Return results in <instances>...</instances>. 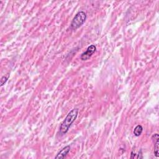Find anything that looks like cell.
Wrapping results in <instances>:
<instances>
[{
	"mask_svg": "<svg viewBox=\"0 0 159 159\" xmlns=\"http://www.w3.org/2000/svg\"><path fill=\"white\" fill-rule=\"evenodd\" d=\"M142 152H141V150L140 151V152L139 153V154H138V158H143V157L142 156Z\"/></svg>",
	"mask_w": 159,
	"mask_h": 159,
	"instance_id": "8",
	"label": "cell"
},
{
	"mask_svg": "<svg viewBox=\"0 0 159 159\" xmlns=\"http://www.w3.org/2000/svg\"><path fill=\"white\" fill-rule=\"evenodd\" d=\"M97 47L95 45H91L87 48L86 51L83 52L80 57V59L83 61H86L88 59H89L93 55V54L96 52Z\"/></svg>",
	"mask_w": 159,
	"mask_h": 159,
	"instance_id": "3",
	"label": "cell"
},
{
	"mask_svg": "<svg viewBox=\"0 0 159 159\" xmlns=\"http://www.w3.org/2000/svg\"><path fill=\"white\" fill-rule=\"evenodd\" d=\"M152 139L154 144V155L156 157H159V136L158 134H154L152 136Z\"/></svg>",
	"mask_w": 159,
	"mask_h": 159,
	"instance_id": "4",
	"label": "cell"
},
{
	"mask_svg": "<svg viewBox=\"0 0 159 159\" xmlns=\"http://www.w3.org/2000/svg\"><path fill=\"white\" fill-rule=\"evenodd\" d=\"M78 112L79 109L78 108H74L69 112L60 126V132L61 134H65L69 131L72 124L77 118Z\"/></svg>",
	"mask_w": 159,
	"mask_h": 159,
	"instance_id": "1",
	"label": "cell"
},
{
	"mask_svg": "<svg viewBox=\"0 0 159 159\" xmlns=\"http://www.w3.org/2000/svg\"><path fill=\"white\" fill-rule=\"evenodd\" d=\"M135 153H134V152H131V158H134L135 157Z\"/></svg>",
	"mask_w": 159,
	"mask_h": 159,
	"instance_id": "9",
	"label": "cell"
},
{
	"mask_svg": "<svg viewBox=\"0 0 159 159\" xmlns=\"http://www.w3.org/2000/svg\"><path fill=\"white\" fill-rule=\"evenodd\" d=\"M70 151V147L69 146H67L63 148L55 157V158L56 159H62L64 158L66 155L69 153Z\"/></svg>",
	"mask_w": 159,
	"mask_h": 159,
	"instance_id": "5",
	"label": "cell"
},
{
	"mask_svg": "<svg viewBox=\"0 0 159 159\" xmlns=\"http://www.w3.org/2000/svg\"><path fill=\"white\" fill-rule=\"evenodd\" d=\"M86 19V14L84 11L78 12L73 19L71 25L70 29L72 30H76L81 27Z\"/></svg>",
	"mask_w": 159,
	"mask_h": 159,
	"instance_id": "2",
	"label": "cell"
},
{
	"mask_svg": "<svg viewBox=\"0 0 159 159\" xmlns=\"http://www.w3.org/2000/svg\"><path fill=\"white\" fill-rule=\"evenodd\" d=\"M9 75H8L7 77L6 76H3L1 78V86H3L8 81V78H9Z\"/></svg>",
	"mask_w": 159,
	"mask_h": 159,
	"instance_id": "7",
	"label": "cell"
},
{
	"mask_svg": "<svg viewBox=\"0 0 159 159\" xmlns=\"http://www.w3.org/2000/svg\"><path fill=\"white\" fill-rule=\"evenodd\" d=\"M143 132V127L141 125H138L136 126L133 131V133L136 137H139L140 136Z\"/></svg>",
	"mask_w": 159,
	"mask_h": 159,
	"instance_id": "6",
	"label": "cell"
}]
</instances>
